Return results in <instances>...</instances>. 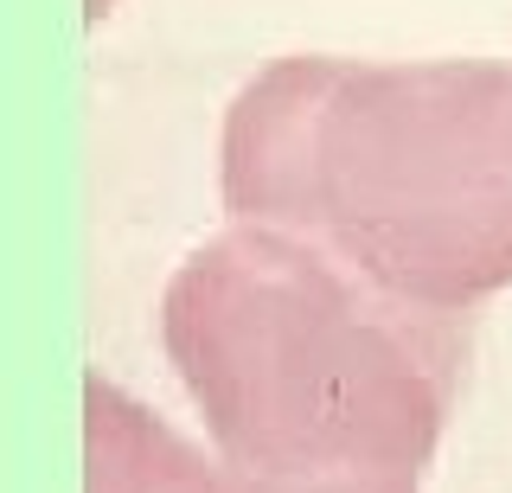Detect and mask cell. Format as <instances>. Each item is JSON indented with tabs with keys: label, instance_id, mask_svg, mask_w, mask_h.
Wrapping results in <instances>:
<instances>
[{
	"label": "cell",
	"instance_id": "3",
	"mask_svg": "<svg viewBox=\"0 0 512 493\" xmlns=\"http://www.w3.org/2000/svg\"><path fill=\"white\" fill-rule=\"evenodd\" d=\"M84 436L90 493H244L218 455L192 449L167 417L103 378L84 385Z\"/></svg>",
	"mask_w": 512,
	"mask_h": 493
},
{
	"label": "cell",
	"instance_id": "4",
	"mask_svg": "<svg viewBox=\"0 0 512 493\" xmlns=\"http://www.w3.org/2000/svg\"><path fill=\"white\" fill-rule=\"evenodd\" d=\"M90 13H96V20H103V13H109V0H90Z\"/></svg>",
	"mask_w": 512,
	"mask_h": 493
},
{
	"label": "cell",
	"instance_id": "2",
	"mask_svg": "<svg viewBox=\"0 0 512 493\" xmlns=\"http://www.w3.org/2000/svg\"><path fill=\"white\" fill-rule=\"evenodd\" d=\"M218 199L231 225L308 237L416 308L474 314L512 289V65L276 58L224 109Z\"/></svg>",
	"mask_w": 512,
	"mask_h": 493
},
{
	"label": "cell",
	"instance_id": "1",
	"mask_svg": "<svg viewBox=\"0 0 512 493\" xmlns=\"http://www.w3.org/2000/svg\"><path fill=\"white\" fill-rule=\"evenodd\" d=\"M160 346L244 493H423L474 333L308 237L231 225L173 269Z\"/></svg>",
	"mask_w": 512,
	"mask_h": 493
}]
</instances>
